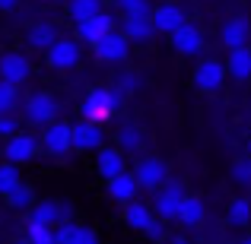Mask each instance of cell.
<instances>
[{
	"label": "cell",
	"instance_id": "6da1fadb",
	"mask_svg": "<svg viewBox=\"0 0 251 244\" xmlns=\"http://www.w3.org/2000/svg\"><path fill=\"white\" fill-rule=\"evenodd\" d=\"M118 105H121V92L102 86V89H89V95H86L83 105H80V114H83V121H89V124H105L118 111Z\"/></svg>",
	"mask_w": 251,
	"mask_h": 244
},
{
	"label": "cell",
	"instance_id": "7a4b0ae2",
	"mask_svg": "<svg viewBox=\"0 0 251 244\" xmlns=\"http://www.w3.org/2000/svg\"><path fill=\"white\" fill-rule=\"evenodd\" d=\"M153 216H159L162 222H175L178 219V209H181L184 203V187L178 181H166L159 190H153Z\"/></svg>",
	"mask_w": 251,
	"mask_h": 244
},
{
	"label": "cell",
	"instance_id": "3957f363",
	"mask_svg": "<svg viewBox=\"0 0 251 244\" xmlns=\"http://www.w3.org/2000/svg\"><path fill=\"white\" fill-rule=\"evenodd\" d=\"M23 111H25V121L32 127H48V124L57 121V102L48 92H32L23 102Z\"/></svg>",
	"mask_w": 251,
	"mask_h": 244
},
{
	"label": "cell",
	"instance_id": "277c9868",
	"mask_svg": "<svg viewBox=\"0 0 251 244\" xmlns=\"http://www.w3.org/2000/svg\"><path fill=\"white\" fill-rule=\"evenodd\" d=\"M92 51H96V57L102 64H121V61H127V54H130V42L124 38L121 29H115V32L99 38V42L92 44Z\"/></svg>",
	"mask_w": 251,
	"mask_h": 244
},
{
	"label": "cell",
	"instance_id": "5b68a950",
	"mask_svg": "<svg viewBox=\"0 0 251 244\" xmlns=\"http://www.w3.org/2000/svg\"><path fill=\"white\" fill-rule=\"evenodd\" d=\"M134 177L143 190H159L169 181V165L162 159H156V155H150V159H140L134 165Z\"/></svg>",
	"mask_w": 251,
	"mask_h": 244
},
{
	"label": "cell",
	"instance_id": "8992f818",
	"mask_svg": "<svg viewBox=\"0 0 251 244\" xmlns=\"http://www.w3.org/2000/svg\"><path fill=\"white\" fill-rule=\"evenodd\" d=\"M38 149H42L38 136H35V133H29V130H19L16 136H10V140H6L3 155H6V162H10V165H23V162L35 159Z\"/></svg>",
	"mask_w": 251,
	"mask_h": 244
},
{
	"label": "cell",
	"instance_id": "52a82bcc",
	"mask_svg": "<svg viewBox=\"0 0 251 244\" xmlns=\"http://www.w3.org/2000/svg\"><path fill=\"white\" fill-rule=\"evenodd\" d=\"M191 80H194V86L201 92H216L226 83V67H223V61H216V57H203L194 67V76H191Z\"/></svg>",
	"mask_w": 251,
	"mask_h": 244
},
{
	"label": "cell",
	"instance_id": "ba28073f",
	"mask_svg": "<svg viewBox=\"0 0 251 244\" xmlns=\"http://www.w3.org/2000/svg\"><path fill=\"white\" fill-rule=\"evenodd\" d=\"M45 54H48L51 70H61V73L64 70H74L76 64H80V42H74V38H57Z\"/></svg>",
	"mask_w": 251,
	"mask_h": 244
},
{
	"label": "cell",
	"instance_id": "9c48e42d",
	"mask_svg": "<svg viewBox=\"0 0 251 244\" xmlns=\"http://www.w3.org/2000/svg\"><path fill=\"white\" fill-rule=\"evenodd\" d=\"M102 127L89 121H76L70 124V149H80V153H92V149H102Z\"/></svg>",
	"mask_w": 251,
	"mask_h": 244
},
{
	"label": "cell",
	"instance_id": "30bf717a",
	"mask_svg": "<svg viewBox=\"0 0 251 244\" xmlns=\"http://www.w3.org/2000/svg\"><path fill=\"white\" fill-rule=\"evenodd\" d=\"M118 29V19L111 16V13H96L92 19H86V22H76V38L86 44H96L102 35H108V32Z\"/></svg>",
	"mask_w": 251,
	"mask_h": 244
},
{
	"label": "cell",
	"instance_id": "8fae6325",
	"mask_svg": "<svg viewBox=\"0 0 251 244\" xmlns=\"http://www.w3.org/2000/svg\"><path fill=\"white\" fill-rule=\"evenodd\" d=\"M32 76V64L25 54H19V51H10V54L0 57V80L10 83V86H19L25 83Z\"/></svg>",
	"mask_w": 251,
	"mask_h": 244
},
{
	"label": "cell",
	"instance_id": "7c38bea8",
	"mask_svg": "<svg viewBox=\"0 0 251 244\" xmlns=\"http://www.w3.org/2000/svg\"><path fill=\"white\" fill-rule=\"evenodd\" d=\"M248 38H251V19H248V16H229L226 22H223V29H220V42L226 44L229 51L245 48Z\"/></svg>",
	"mask_w": 251,
	"mask_h": 244
},
{
	"label": "cell",
	"instance_id": "4fadbf2b",
	"mask_svg": "<svg viewBox=\"0 0 251 244\" xmlns=\"http://www.w3.org/2000/svg\"><path fill=\"white\" fill-rule=\"evenodd\" d=\"M169 38H172V48H175L178 54H184V57H194V54L203 51V32L197 29L194 22H184L181 29H175Z\"/></svg>",
	"mask_w": 251,
	"mask_h": 244
},
{
	"label": "cell",
	"instance_id": "5bb4252c",
	"mask_svg": "<svg viewBox=\"0 0 251 244\" xmlns=\"http://www.w3.org/2000/svg\"><path fill=\"white\" fill-rule=\"evenodd\" d=\"M38 143H42V149L51 153V155L70 153V124H64V121L48 124V127L42 130V136H38Z\"/></svg>",
	"mask_w": 251,
	"mask_h": 244
},
{
	"label": "cell",
	"instance_id": "9a60e30c",
	"mask_svg": "<svg viewBox=\"0 0 251 244\" xmlns=\"http://www.w3.org/2000/svg\"><path fill=\"white\" fill-rule=\"evenodd\" d=\"M150 22H153L156 32H166V35H172L175 29H181V25L188 22V16H184V10L178 3H159L153 13H150Z\"/></svg>",
	"mask_w": 251,
	"mask_h": 244
},
{
	"label": "cell",
	"instance_id": "2e32d148",
	"mask_svg": "<svg viewBox=\"0 0 251 244\" xmlns=\"http://www.w3.org/2000/svg\"><path fill=\"white\" fill-rule=\"evenodd\" d=\"M67 216H70V206L67 203H54V200H42V203H35L32 206V216H29V222H38V225H61V222H67Z\"/></svg>",
	"mask_w": 251,
	"mask_h": 244
},
{
	"label": "cell",
	"instance_id": "e0dca14e",
	"mask_svg": "<svg viewBox=\"0 0 251 244\" xmlns=\"http://www.w3.org/2000/svg\"><path fill=\"white\" fill-rule=\"evenodd\" d=\"M96 168H99V175L105 177V181H111V177H118L121 171H127V162H124V153L121 149H111V146H102L96 153Z\"/></svg>",
	"mask_w": 251,
	"mask_h": 244
},
{
	"label": "cell",
	"instance_id": "ac0fdd59",
	"mask_svg": "<svg viewBox=\"0 0 251 244\" xmlns=\"http://www.w3.org/2000/svg\"><path fill=\"white\" fill-rule=\"evenodd\" d=\"M223 67H226V76H232L235 83H248L251 80V44L229 51V57L223 61Z\"/></svg>",
	"mask_w": 251,
	"mask_h": 244
},
{
	"label": "cell",
	"instance_id": "d6986e66",
	"mask_svg": "<svg viewBox=\"0 0 251 244\" xmlns=\"http://www.w3.org/2000/svg\"><path fill=\"white\" fill-rule=\"evenodd\" d=\"M137 194H140V184H137L134 171H121L118 177H111L108 181V197L118 203H130L137 200Z\"/></svg>",
	"mask_w": 251,
	"mask_h": 244
},
{
	"label": "cell",
	"instance_id": "ffe728a7",
	"mask_svg": "<svg viewBox=\"0 0 251 244\" xmlns=\"http://www.w3.org/2000/svg\"><path fill=\"white\" fill-rule=\"evenodd\" d=\"M121 32H124V38H127V42H137V44L153 42V35H156V29H153V22H150V16H124Z\"/></svg>",
	"mask_w": 251,
	"mask_h": 244
},
{
	"label": "cell",
	"instance_id": "44dd1931",
	"mask_svg": "<svg viewBox=\"0 0 251 244\" xmlns=\"http://www.w3.org/2000/svg\"><path fill=\"white\" fill-rule=\"evenodd\" d=\"M203 216H207V206H203L201 197H184V203H181V209H178V219L175 222H181L184 228H197L203 222Z\"/></svg>",
	"mask_w": 251,
	"mask_h": 244
},
{
	"label": "cell",
	"instance_id": "7402d4cb",
	"mask_svg": "<svg viewBox=\"0 0 251 244\" xmlns=\"http://www.w3.org/2000/svg\"><path fill=\"white\" fill-rule=\"evenodd\" d=\"M150 219H153V206H147V203H140V200L124 203V222H127L134 232H143V228L150 225Z\"/></svg>",
	"mask_w": 251,
	"mask_h": 244
},
{
	"label": "cell",
	"instance_id": "603a6c76",
	"mask_svg": "<svg viewBox=\"0 0 251 244\" xmlns=\"http://www.w3.org/2000/svg\"><path fill=\"white\" fill-rule=\"evenodd\" d=\"M29 48H38V51H48L51 44L57 42V29L51 22H38V25H32L29 29Z\"/></svg>",
	"mask_w": 251,
	"mask_h": 244
},
{
	"label": "cell",
	"instance_id": "cb8c5ba5",
	"mask_svg": "<svg viewBox=\"0 0 251 244\" xmlns=\"http://www.w3.org/2000/svg\"><path fill=\"white\" fill-rule=\"evenodd\" d=\"M226 219H229V225H235V228L248 225V222H251V200H248V197H235V200L229 203Z\"/></svg>",
	"mask_w": 251,
	"mask_h": 244
},
{
	"label": "cell",
	"instance_id": "d4e9b609",
	"mask_svg": "<svg viewBox=\"0 0 251 244\" xmlns=\"http://www.w3.org/2000/svg\"><path fill=\"white\" fill-rule=\"evenodd\" d=\"M118 149L121 153H140L143 149V130L134 127V124H124L118 130Z\"/></svg>",
	"mask_w": 251,
	"mask_h": 244
},
{
	"label": "cell",
	"instance_id": "484cf974",
	"mask_svg": "<svg viewBox=\"0 0 251 244\" xmlns=\"http://www.w3.org/2000/svg\"><path fill=\"white\" fill-rule=\"evenodd\" d=\"M67 13H70L74 22H86V19H92L96 13H102V0H70Z\"/></svg>",
	"mask_w": 251,
	"mask_h": 244
},
{
	"label": "cell",
	"instance_id": "4316f807",
	"mask_svg": "<svg viewBox=\"0 0 251 244\" xmlns=\"http://www.w3.org/2000/svg\"><path fill=\"white\" fill-rule=\"evenodd\" d=\"M6 203H10L13 209H29L32 203H35V190H32L29 184H16V187L6 194Z\"/></svg>",
	"mask_w": 251,
	"mask_h": 244
},
{
	"label": "cell",
	"instance_id": "83f0119b",
	"mask_svg": "<svg viewBox=\"0 0 251 244\" xmlns=\"http://www.w3.org/2000/svg\"><path fill=\"white\" fill-rule=\"evenodd\" d=\"M16 184H23V177H19V171H16V165H10V162H0V197L6 200V194H10Z\"/></svg>",
	"mask_w": 251,
	"mask_h": 244
},
{
	"label": "cell",
	"instance_id": "f1b7e54d",
	"mask_svg": "<svg viewBox=\"0 0 251 244\" xmlns=\"http://www.w3.org/2000/svg\"><path fill=\"white\" fill-rule=\"evenodd\" d=\"M25 238L32 244H54V228L38 225V222H25Z\"/></svg>",
	"mask_w": 251,
	"mask_h": 244
},
{
	"label": "cell",
	"instance_id": "f546056e",
	"mask_svg": "<svg viewBox=\"0 0 251 244\" xmlns=\"http://www.w3.org/2000/svg\"><path fill=\"white\" fill-rule=\"evenodd\" d=\"M115 3L124 16H150V13H153L150 0H115Z\"/></svg>",
	"mask_w": 251,
	"mask_h": 244
},
{
	"label": "cell",
	"instance_id": "4dcf8cb0",
	"mask_svg": "<svg viewBox=\"0 0 251 244\" xmlns=\"http://www.w3.org/2000/svg\"><path fill=\"white\" fill-rule=\"evenodd\" d=\"M16 102H19L16 86H10V83H3V80H0V114H13Z\"/></svg>",
	"mask_w": 251,
	"mask_h": 244
},
{
	"label": "cell",
	"instance_id": "1f68e13d",
	"mask_svg": "<svg viewBox=\"0 0 251 244\" xmlns=\"http://www.w3.org/2000/svg\"><path fill=\"white\" fill-rule=\"evenodd\" d=\"M232 181L235 184H242V187H248L251 184V159H239V162H232Z\"/></svg>",
	"mask_w": 251,
	"mask_h": 244
},
{
	"label": "cell",
	"instance_id": "d6a6232c",
	"mask_svg": "<svg viewBox=\"0 0 251 244\" xmlns=\"http://www.w3.org/2000/svg\"><path fill=\"white\" fill-rule=\"evenodd\" d=\"M143 235H147L150 241H166V222H162L159 216H153V219H150V225L143 228Z\"/></svg>",
	"mask_w": 251,
	"mask_h": 244
},
{
	"label": "cell",
	"instance_id": "836d02e7",
	"mask_svg": "<svg viewBox=\"0 0 251 244\" xmlns=\"http://www.w3.org/2000/svg\"><path fill=\"white\" fill-rule=\"evenodd\" d=\"M74 235H76L74 222H61V225H54V244H74Z\"/></svg>",
	"mask_w": 251,
	"mask_h": 244
},
{
	"label": "cell",
	"instance_id": "e575fe53",
	"mask_svg": "<svg viewBox=\"0 0 251 244\" xmlns=\"http://www.w3.org/2000/svg\"><path fill=\"white\" fill-rule=\"evenodd\" d=\"M19 133V121L13 114H0V140H10Z\"/></svg>",
	"mask_w": 251,
	"mask_h": 244
},
{
	"label": "cell",
	"instance_id": "d590c367",
	"mask_svg": "<svg viewBox=\"0 0 251 244\" xmlns=\"http://www.w3.org/2000/svg\"><path fill=\"white\" fill-rule=\"evenodd\" d=\"M74 244H99V235L86 225H76V235H74Z\"/></svg>",
	"mask_w": 251,
	"mask_h": 244
},
{
	"label": "cell",
	"instance_id": "8d00e7d4",
	"mask_svg": "<svg viewBox=\"0 0 251 244\" xmlns=\"http://www.w3.org/2000/svg\"><path fill=\"white\" fill-rule=\"evenodd\" d=\"M137 83H140V80H137L134 73H121V76H118V89H121V95H124V92H134Z\"/></svg>",
	"mask_w": 251,
	"mask_h": 244
},
{
	"label": "cell",
	"instance_id": "74e56055",
	"mask_svg": "<svg viewBox=\"0 0 251 244\" xmlns=\"http://www.w3.org/2000/svg\"><path fill=\"white\" fill-rule=\"evenodd\" d=\"M16 6H19V0H0V13H10Z\"/></svg>",
	"mask_w": 251,
	"mask_h": 244
},
{
	"label": "cell",
	"instance_id": "f35d334b",
	"mask_svg": "<svg viewBox=\"0 0 251 244\" xmlns=\"http://www.w3.org/2000/svg\"><path fill=\"white\" fill-rule=\"evenodd\" d=\"M169 244H188V238H184V235H172Z\"/></svg>",
	"mask_w": 251,
	"mask_h": 244
},
{
	"label": "cell",
	"instance_id": "ab89813d",
	"mask_svg": "<svg viewBox=\"0 0 251 244\" xmlns=\"http://www.w3.org/2000/svg\"><path fill=\"white\" fill-rule=\"evenodd\" d=\"M239 244H251V235H245V238H242V241H239Z\"/></svg>",
	"mask_w": 251,
	"mask_h": 244
},
{
	"label": "cell",
	"instance_id": "60d3db41",
	"mask_svg": "<svg viewBox=\"0 0 251 244\" xmlns=\"http://www.w3.org/2000/svg\"><path fill=\"white\" fill-rule=\"evenodd\" d=\"M16 244H32V241H29V238H23V241H16Z\"/></svg>",
	"mask_w": 251,
	"mask_h": 244
}]
</instances>
